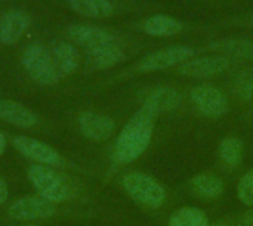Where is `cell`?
Segmentation results:
<instances>
[{"mask_svg": "<svg viewBox=\"0 0 253 226\" xmlns=\"http://www.w3.org/2000/svg\"><path fill=\"white\" fill-rule=\"evenodd\" d=\"M154 121L156 114L144 105L132 115L116 141L114 157L119 163H132L148 148L154 130Z\"/></svg>", "mask_w": 253, "mask_h": 226, "instance_id": "6da1fadb", "label": "cell"}, {"mask_svg": "<svg viewBox=\"0 0 253 226\" xmlns=\"http://www.w3.org/2000/svg\"><path fill=\"white\" fill-rule=\"evenodd\" d=\"M28 179L40 197L50 203H62L71 197L70 184L47 166L33 164L28 169Z\"/></svg>", "mask_w": 253, "mask_h": 226, "instance_id": "7a4b0ae2", "label": "cell"}, {"mask_svg": "<svg viewBox=\"0 0 253 226\" xmlns=\"http://www.w3.org/2000/svg\"><path fill=\"white\" fill-rule=\"evenodd\" d=\"M122 185L125 191L138 203L151 207L159 209L163 206L166 192L165 188L150 175L141 173V172H130L125 175Z\"/></svg>", "mask_w": 253, "mask_h": 226, "instance_id": "3957f363", "label": "cell"}, {"mask_svg": "<svg viewBox=\"0 0 253 226\" xmlns=\"http://www.w3.org/2000/svg\"><path fill=\"white\" fill-rule=\"evenodd\" d=\"M22 65L30 77L40 84H55L59 78L52 55L40 44H31L24 50Z\"/></svg>", "mask_w": 253, "mask_h": 226, "instance_id": "277c9868", "label": "cell"}, {"mask_svg": "<svg viewBox=\"0 0 253 226\" xmlns=\"http://www.w3.org/2000/svg\"><path fill=\"white\" fill-rule=\"evenodd\" d=\"M191 56H194V49L188 46H172L144 56L138 64V70L142 73L160 71L175 65H181Z\"/></svg>", "mask_w": 253, "mask_h": 226, "instance_id": "5b68a950", "label": "cell"}, {"mask_svg": "<svg viewBox=\"0 0 253 226\" xmlns=\"http://www.w3.org/2000/svg\"><path fill=\"white\" fill-rule=\"evenodd\" d=\"M191 101L200 114L211 118L221 117L228 110L225 95L212 84H200L194 87L191 90Z\"/></svg>", "mask_w": 253, "mask_h": 226, "instance_id": "8992f818", "label": "cell"}, {"mask_svg": "<svg viewBox=\"0 0 253 226\" xmlns=\"http://www.w3.org/2000/svg\"><path fill=\"white\" fill-rule=\"evenodd\" d=\"M67 34L71 38V41L87 49V52L116 44V38L111 33L95 25L76 24L67 28Z\"/></svg>", "mask_w": 253, "mask_h": 226, "instance_id": "52a82bcc", "label": "cell"}, {"mask_svg": "<svg viewBox=\"0 0 253 226\" xmlns=\"http://www.w3.org/2000/svg\"><path fill=\"white\" fill-rule=\"evenodd\" d=\"M55 215L53 203L42 197H22L9 207V216L16 221L47 219Z\"/></svg>", "mask_w": 253, "mask_h": 226, "instance_id": "ba28073f", "label": "cell"}, {"mask_svg": "<svg viewBox=\"0 0 253 226\" xmlns=\"http://www.w3.org/2000/svg\"><path fill=\"white\" fill-rule=\"evenodd\" d=\"M13 147L27 158L42 163L43 166H62V158L49 145L28 136H16L13 139Z\"/></svg>", "mask_w": 253, "mask_h": 226, "instance_id": "9c48e42d", "label": "cell"}, {"mask_svg": "<svg viewBox=\"0 0 253 226\" xmlns=\"http://www.w3.org/2000/svg\"><path fill=\"white\" fill-rule=\"evenodd\" d=\"M79 127L87 139L102 142L113 135L116 124L108 115L93 111H84L79 115Z\"/></svg>", "mask_w": 253, "mask_h": 226, "instance_id": "30bf717a", "label": "cell"}, {"mask_svg": "<svg viewBox=\"0 0 253 226\" xmlns=\"http://www.w3.org/2000/svg\"><path fill=\"white\" fill-rule=\"evenodd\" d=\"M230 67V61L225 56H211V58H194L188 59L179 65V73L188 77H213L224 73Z\"/></svg>", "mask_w": 253, "mask_h": 226, "instance_id": "8fae6325", "label": "cell"}, {"mask_svg": "<svg viewBox=\"0 0 253 226\" xmlns=\"http://www.w3.org/2000/svg\"><path fill=\"white\" fill-rule=\"evenodd\" d=\"M30 16L24 10H10L0 19V41L4 44L16 43L28 30Z\"/></svg>", "mask_w": 253, "mask_h": 226, "instance_id": "7c38bea8", "label": "cell"}, {"mask_svg": "<svg viewBox=\"0 0 253 226\" xmlns=\"http://www.w3.org/2000/svg\"><path fill=\"white\" fill-rule=\"evenodd\" d=\"M0 118L18 127H31L39 123L37 115L30 108L10 99H0Z\"/></svg>", "mask_w": 253, "mask_h": 226, "instance_id": "4fadbf2b", "label": "cell"}, {"mask_svg": "<svg viewBox=\"0 0 253 226\" xmlns=\"http://www.w3.org/2000/svg\"><path fill=\"white\" fill-rule=\"evenodd\" d=\"M142 31L154 37H169L179 34L184 30V24L169 15H154L142 21Z\"/></svg>", "mask_w": 253, "mask_h": 226, "instance_id": "5bb4252c", "label": "cell"}, {"mask_svg": "<svg viewBox=\"0 0 253 226\" xmlns=\"http://www.w3.org/2000/svg\"><path fill=\"white\" fill-rule=\"evenodd\" d=\"M179 101H181V96H179V92L176 89L160 87V89L153 90L147 96L144 107L157 115L160 113H168V111L175 110L179 105Z\"/></svg>", "mask_w": 253, "mask_h": 226, "instance_id": "9a60e30c", "label": "cell"}, {"mask_svg": "<svg viewBox=\"0 0 253 226\" xmlns=\"http://www.w3.org/2000/svg\"><path fill=\"white\" fill-rule=\"evenodd\" d=\"M52 59L58 74L62 75L73 74L79 68V62H80L77 49L70 43H59L52 52Z\"/></svg>", "mask_w": 253, "mask_h": 226, "instance_id": "2e32d148", "label": "cell"}, {"mask_svg": "<svg viewBox=\"0 0 253 226\" xmlns=\"http://www.w3.org/2000/svg\"><path fill=\"white\" fill-rule=\"evenodd\" d=\"M87 59L93 68L104 70V68H110L122 62L125 59V52L117 44H111L107 47L90 50L87 55Z\"/></svg>", "mask_w": 253, "mask_h": 226, "instance_id": "e0dca14e", "label": "cell"}, {"mask_svg": "<svg viewBox=\"0 0 253 226\" xmlns=\"http://www.w3.org/2000/svg\"><path fill=\"white\" fill-rule=\"evenodd\" d=\"M70 7L87 18H105L113 13L110 0H68Z\"/></svg>", "mask_w": 253, "mask_h": 226, "instance_id": "ac0fdd59", "label": "cell"}, {"mask_svg": "<svg viewBox=\"0 0 253 226\" xmlns=\"http://www.w3.org/2000/svg\"><path fill=\"white\" fill-rule=\"evenodd\" d=\"M191 185H193L194 192L202 198H216L224 192L222 179L211 173L197 175L193 179Z\"/></svg>", "mask_w": 253, "mask_h": 226, "instance_id": "d6986e66", "label": "cell"}, {"mask_svg": "<svg viewBox=\"0 0 253 226\" xmlns=\"http://www.w3.org/2000/svg\"><path fill=\"white\" fill-rule=\"evenodd\" d=\"M212 49L224 53L225 56L253 59V40H246V38L222 40V41L213 43Z\"/></svg>", "mask_w": 253, "mask_h": 226, "instance_id": "ffe728a7", "label": "cell"}, {"mask_svg": "<svg viewBox=\"0 0 253 226\" xmlns=\"http://www.w3.org/2000/svg\"><path fill=\"white\" fill-rule=\"evenodd\" d=\"M168 226H211L206 215L197 207H182L169 219Z\"/></svg>", "mask_w": 253, "mask_h": 226, "instance_id": "44dd1931", "label": "cell"}, {"mask_svg": "<svg viewBox=\"0 0 253 226\" xmlns=\"http://www.w3.org/2000/svg\"><path fill=\"white\" fill-rule=\"evenodd\" d=\"M245 145L236 136L225 138L219 145V157L230 166H239L243 160Z\"/></svg>", "mask_w": 253, "mask_h": 226, "instance_id": "7402d4cb", "label": "cell"}, {"mask_svg": "<svg viewBox=\"0 0 253 226\" xmlns=\"http://www.w3.org/2000/svg\"><path fill=\"white\" fill-rule=\"evenodd\" d=\"M234 92L239 98L249 101L253 98V68H248L242 71L234 84Z\"/></svg>", "mask_w": 253, "mask_h": 226, "instance_id": "603a6c76", "label": "cell"}, {"mask_svg": "<svg viewBox=\"0 0 253 226\" xmlns=\"http://www.w3.org/2000/svg\"><path fill=\"white\" fill-rule=\"evenodd\" d=\"M237 197L245 206L253 209V169L240 179L237 185Z\"/></svg>", "mask_w": 253, "mask_h": 226, "instance_id": "cb8c5ba5", "label": "cell"}, {"mask_svg": "<svg viewBox=\"0 0 253 226\" xmlns=\"http://www.w3.org/2000/svg\"><path fill=\"white\" fill-rule=\"evenodd\" d=\"M7 200V187L4 184V181L0 178V204H3Z\"/></svg>", "mask_w": 253, "mask_h": 226, "instance_id": "d4e9b609", "label": "cell"}, {"mask_svg": "<svg viewBox=\"0 0 253 226\" xmlns=\"http://www.w3.org/2000/svg\"><path fill=\"white\" fill-rule=\"evenodd\" d=\"M240 226H253V210L243 216V219L240 221Z\"/></svg>", "mask_w": 253, "mask_h": 226, "instance_id": "484cf974", "label": "cell"}, {"mask_svg": "<svg viewBox=\"0 0 253 226\" xmlns=\"http://www.w3.org/2000/svg\"><path fill=\"white\" fill-rule=\"evenodd\" d=\"M4 148H6V139H4V136H3V133L0 132V155L3 154V151H4Z\"/></svg>", "mask_w": 253, "mask_h": 226, "instance_id": "4316f807", "label": "cell"}, {"mask_svg": "<svg viewBox=\"0 0 253 226\" xmlns=\"http://www.w3.org/2000/svg\"><path fill=\"white\" fill-rule=\"evenodd\" d=\"M212 226H227V225H222V224H219V225H212Z\"/></svg>", "mask_w": 253, "mask_h": 226, "instance_id": "83f0119b", "label": "cell"}, {"mask_svg": "<svg viewBox=\"0 0 253 226\" xmlns=\"http://www.w3.org/2000/svg\"><path fill=\"white\" fill-rule=\"evenodd\" d=\"M251 24H252V25H253V16H252V18H251Z\"/></svg>", "mask_w": 253, "mask_h": 226, "instance_id": "f1b7e54d", "label": "cell"}, {"mask_svg": "<svg viewBox=\"0 0 253 226\" xmlns=\"http://www.w3.org/2000/svg\"><path fill=\"white\" fill-rule=\"evenodd\" d=\"M27 226H33V225H27Z\"/></svg>", "mask_w": 253, "mask_h": 226, "instance_id": "f546056e", "label": "cell"}]
</instances>
